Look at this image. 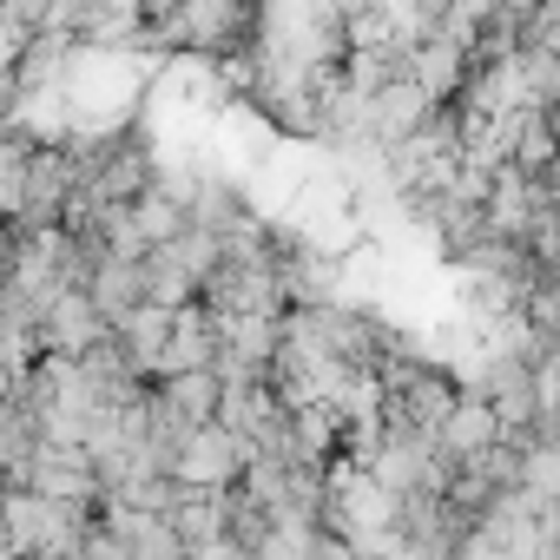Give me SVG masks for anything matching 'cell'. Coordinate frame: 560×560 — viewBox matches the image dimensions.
Instances as JSON below:
<instances>
[{
	"label": "cell",
	"instance_id": "cell-1",
	"mask_svg": "<svg viewBox=\"0 0 560 560\" xmlns=\"http://www.w3.org/2000/svg\"><path fill=\"white\" fill-rule=\"evenodd\" d=\"M501 435H508V422L494 416L488 396H462V402H448V416H442V429H435V442H442L448 462H468V455L494 448Z\"/></svg>",
	"mask_w": 560,
	"mask_h": 560
}]
</instances>
